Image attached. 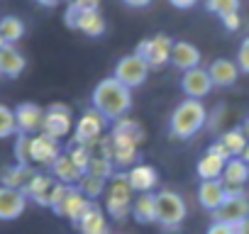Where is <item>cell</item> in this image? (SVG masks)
Here are the masks:
<instances>
[{
  "mask_svg": "<svg viewBox=\"0 0 249 234\" xmlns=\"http://www.w3.org/2000/svg\"><path fill=\"white\" fill-rule=\"evenodd\" d=\"M249 181V166L237 156V159H230L225 164V171H222V183L227 188H244V183Z\"/></svg>",
  "mask_w": 249,
  "mask_h": 234,
  "instance_id": "obj_27",
  "label": "cell"
},
{
  "mask_svg": "<svg viewBox=\"0 0 249 234\" xmlns=\"http://www.w3.org/2000/svg\"><path fill=\"white\" fill-rule=\"evenodd\" d=\"M71 127H73V115H71V107L66 102H52L44 110V125H42L44 134H49L59 142L71 132Z\"/></svg>",
  "mask_w": 249,
  "mask_h": 234,
  "instance_id": "obj_9",
  "label": "cell"
},
{
  "mask_svg": "<svg viewBox=\"0 0 249 234\" xmlns=\"http://www.w3.org/2000/svg\"><path fill=\"white\" fill-rule=\"evenodd\" d=\"M239 73H249V37H244L237 47V59H234Z\"/></svg>",
  "mask_w": 249,
  "mask_h": 234,
  "instance_id": "obj_37",
  "label": "cell"
},
{
  "mask_svg": "<svg viewBox=\"0 0 249 234\" xmlns=\"http://www.w3.org/2000/svg\"><path fill=\"white\" fill-rule=\"evenodd\" d=\"M227 200V185L222 181H200L198 185V202L208 212H217L222 202Z\"/></svg>",
  "mask_w": 249,
  "mask_h": 234,
  "instance_id": "obj_18",
  "label": "cell"
},
{
  "mask_svg": "<svg viewBox=\"0 0 249 234\" xmlns=\"http://www.w3.org/2000/svg\"><path fill=\"white\" fill-rule=\"evenodd\" d=\"M249 217V198L242 193V195H230L227 193V200L222 202V207L215 212V219L217 222H227V224H239Z\"/></svg>",
  "mask_w": 249,
  "mask_h": 234,
  "instance_id": "obj_17",
  "label": "cell"
},
{
  "mask_svg": "<svg viewBox=\"0 0 249 234\" xmlns=\"http://www.w3.org/2000/svg\"><path fill=\"white\" fill-rule=\"evenodd\" d=\"M208 125V107L200 100H183L174 107L171 120H169V132L174 139H191L196 137L203 127Z\"/></svg>",
  "mask_w": 249,
  "mask_h": 234,
  "instance_id": "obj_2",
  "label": "cell"
},
{
  "mask_svg": "<svg viewBox=\"0 0 249 234\" xmlns=\"http://www.w3.org/2000/svg\"><path fill=\"white\" fill-rule=\"evenodd\" d=\"M86 173H88V176H95V178H103V181H110V178L115 176V164H112L110 159H105V156H95V154H93V159H90Z\"/></svg>",
  "mask_w": 249,
  "mask_h": 234,
  "instance_id": "obj_32",
  "label": "cell"
},
{
  "mask_svg": "<svg viewBox=\"0 0 249 234\" xmlns=\"http://www.w3.org/2000/svg\"><path fill=\"white\" fill-rule=\"evenodd\" d=\"M124 8H132V10H142V8H149L152 0H122Z\"/></svg>",
  "mask_w": 249,
  "mask_h": 234,
  "instance_id": "obj_44",
  "label": "cell"
},
{
  "mask_svg": "<svg viewBox=\"0 0 249 234\" xmlns=\"http://www.w3.org/2000/svg\"><path fill=\"white\" fill-rule=\"evenodd\" d=\"M132 217L140 224H157V193H142L132 202Z\"/></svg>",
  "mask_w": 249,
  "mask_h": 234,
  "instance_id": "obj_26",
  "label": "cell"
},
{
  "mask_svg": "<svg viewBox=\"0 0 249 234\" xmlns=\"http://www.w3.org/2000/svg\"><path fill=\"white\" fill-rule=\"evenodd\" d=\"M205 234H237V229H234V224H227V222H213L210 227H208V232Z\"/></svg>",
  "mask_w": 249,
  "mask_h": 234,
  "instance_id": "obj_40",
  "label": "cell"
},
{
  "mask_svg": "<svg viewBox=\"0 0 249 234\" xmlns=\"http://www.w3.org/2000/svg\"><path fill=\"white\" fill-rule=\"evenodd\" d=\"M164 234H183L181 229H164Z\"/></svg>",
  "mask_w": 249,
  "mask_h": 234,
  "instance_id": "obj_49",
  "label": "cell"
},
{
  "mask_svg": "<svg viewBox=\"0 0 249 234\" xmlns=\"http://www.w3.org/2000/svg\"><path fill=\"white\" fill-rule=\"evenodd\" d=\"M117 234H122V232H117Z\"/></svg>",
  "mask_w": 249,
  "mask_h": 234,
  "instance_id": "obj_51",
  "label": "cell"
},
{
  "mask_svg": "<svg viewBox=\"0 0 249 234\" xmlns=\"http://www.w3.org/2000/svg\"><path fill=\"white\" fill-rule=\"evenodd\" d=\"M186 215H188V205L181 193L169 188L157 193V224L161 229H178Z\"/></svg>",
  "mask_w": 249,
  "mask_h": 234,
  "instance_id": "obj_5",
  "label": "cell"
},
{
  "mask_svg": "<svg viewBox=\"0 0 249 234\" xmlns=\"http://www.w3.org/2000/svg\"><path fill=\"white\" fill-rule=\"evenodd\" d=\"M27 202L30 200L22 190L0 185V219L3 222H13V219L22 217V212L27 210Z\"/></svg>",
  "mask_w": 249,
  "mask_h": 234,
  "instance_id": "obj_16",
  "label": "cell"
},
{
  "mask_svg": "<svg viewBox=\"0 0 249 234\" xmlns=\"http://www.w3.org/2000/svg\"><path fill=\"white\" fill-rule=\"evenodd\" d=\"M90 107L98 110L107 122H117L122 117H127V112L132 110V90L124 88L120 81L103 78L90 95Z\"/></svg>",
  "mask_w": 249,
  "mask_h": 234,
  "instance_id": "obj_1",
  "label": "cell"
},
{
  "mask_svg": "<svg viewBox=\"0 0 249 234\" xmlns=\"http://www.w3.org/2000/svg\"><path fill=\"white\" fill-rule=\"evenodd\" d=\"M107 120L93 107L83 110V115L78 117V122L73 127V144H81V147H88L93 149L103 137H105V130H107Z\"/></svg>",
  "mask_w": 249,
  "mask_h": 234,
  "instance_id": "obj_6",
  "label": "cell"
},
{
  "mask_svg": "<svg viewBox=\"0 0 249 234\" xmlns=\"http://www.w3.org/2000/svg\"><path fill=\"white\" fill-rule=\"evenodd\" d=\"M27 66V59L22 56V51L15 44H5L0 49V76L3 78H18L22 76Z\"/></svg>",
  "mask_w": 249,
  "mask_h": 234,
  "instance_id": "obj_22",
  "label": "cell"
},
{
  "mask_svg": "<svg viewBox=\"0 0 249 234\" xmlns=\"http://www.w3.org/2000/svg\"><path fill=\"white\" fill-rule=\"evenodd\" d=\"M0 34H3L5 44H18L25 37V22L15 15H5L0 20Z\"/></svg>",
  "mask_w": 249,
  "mask_h": 234,
  "instance_id": "obj_30",
  "label": "cell"
},
{
  "mask_svg": "<svg viewBox=\"0 0 249 234\" xmlns=\"http://www.w3.org/2000/svg\"><path fill=\"white\" fill-rule=\"evenodd\" d=\"M208 73H210L213 88H230L239 78V68L232 59H213L208 66Z\"/></svg>",
  "mask_w": 249,
  "mask_h": 234,
  "instance_id": "obj_19",
  "label": "cell"
},
{
  "mask_svg": "<svg viewBox=\"0 0 249 234\" xmlns=\"http://www.w3.org/2000/svg\"><path fill=\"white\" fill-rule=\"evenodd\" d=\"M15 164L30 166V137L27 134H15Z\"/></svg>",
  "mask_w": 249,
  "mask_h": 234,
  "instance_id": "obj_36",
  "label": "cell"
},
{
  "mask_svg": "<svg viewBox=\"0 0 249 234\" xmlns=\"http://www.w3.org/2000/svg\"><path fill=\"white\" fill-rule=\"evenodd\" d=\"M90 205H93V202H90L78 188H73V185H61V183H56V188H54V193H52V202H49V207L54 210V215L66 217V219L73 222V224L81 222V217L90 210Z\"/></svg>",
  "mask_w": 249,
  "mask_h": 234,
  "instance_id": "obj_3",
  "label": "cell"
},
{
  "mask_svg": "<svg viewBox=\"0 0 249 234\" xmlns=\"http://www.w3.org/2000/svg\"><path fill=\"white\" fill-rule=\"evenodd\" d=\"M205 10L217 17H225V15L239 13V0H205Z\"/></svg>",
  "mask_w": 249,
  "mask_h": 234,
  "instance_id": "obj_34",
  "label": "cell"
},
{
  "mask_svg": "<svg viewBox=\"0 0 249 234\" xmlns=\"http://www.w3.org/2000/svg\"><path fill=\"white\" fill-rule=\"evenodd\" d=\"M225 164H227L225 159H220V156L205 151V156H203V159L198 161V166H196V173H198L200 181H222Z\"/></svg>",
  "mask_w": 249,
  "mask_h": 234,
  "instance_id": "obj_28",
  "label": "cell"
},
{
  "mask_svg": "<svg viewBox=\"0 0 249 234\" xmlns=\"http://www.w3.org/2000/svg\"><path fill=\"white\" fill-rule=\"evenodd\" d=\"M110 139H112V164H115V168H132L137 156H140V142L124 137V134H117V132H110Z\"/></svg>",
  "mask_w": 249,
  "mask_h": 234,
  "instance_id": "obj_13",
  "label": "cell"
},
{
  "mask_svg": "<svg viewBox=\"0 0 249 234\" xmlns=\"http://www.w3.org/2000/svg\"><path fill=\"white\" fill-rule=\"evenodd\" d=\"M103 0H69V5H73L78 13H90V10H100Z\"/></svg>",
  "mask_w": 249,
  "mask_h": 234,
  "instance_id": "obj_39",
  "label": "cell"
},
{
  "mask_svg": "<svg viewBox=\"0 0 249 234\" xmlns=\"http://www.w3.org/2000/svg\"><path fill=\"white\" fill-rule=\"evenodd\" d=\"M78 232H81V234H112V232H110V219H107L105 210L93 202L90 210L81 217Z\"/></svg>",
  "mask_w": 249,
  "mask_h": 234,
  "instance_id": "obj_24",
  "label": "cell"
},
{
  "mask_svg": "<svg viewBox=\"0 0 249 234\" xmlns=\"http://www.w3.org/2000/svg\"><path fill=\"white\" fill-rule=\"evenodd\" d=\"M54 188H56L54 176H52V173H42V171H37V173L30 178V183L25 185L22 193H25L27 200H32L35 205H39V207H49Z\"/></svg>",
  "mask_w": 249,
  "mask_h": 234,
  "instance_id": "obj_15",
  "label": "cell"
},
{
  "mask_svg": "<svg viewBox=\"0 0 249 234\" xmlns=\"http://www.w3.org/2000/svg\"><path fill=\"white\" fill-rule=\"evenodd\" d=\"M49 173L54 176L56 183H61V185H73V188H76V185L81 183V178L86 176V173L71 161L69 154H61V156L49 166Z\"/></svg>",
  "mask_w": 249,
  "mask_h": 234,
  "instance_id": "obj_21",
  "label": "cell"
},
{
  "mask_svg": "<svg viewBox=\"0 0 249 234\" xmlns=\"http://www.w3.org/2000/svg\"><path fill=\"white\" fill-rule=\"evenodd\" d=\"M220 20H222V27H225L227 32H237V30L242 27V17H239V13L225 15V17H220Z\"/></svg>",
  "mask_w": 249,
  "mask_h": 234,
  "instance_id": "obj_41",
  "label": "cell"
},
{
  "mask_svg": "<svg viewBox=\"0 0 249 234\" xmlns=\"http://www.w3.org/2000/svg\"><path fill=\"white\" fill-rule=\"evenodd\" d=\"M35 173H37V171H35L32 166H25V164L3 166V168H0V185L15 188V190H25V185L30 183V178H32Z\"/></svg>",
  "mask_w": 249,
  "mask_h": 234,
  "instance_id": "obj_23",
  "label": "cell"
},
{
  "mask_svg": "<svg viewBox=\"0 0 249 234\" xmlns=\"http://www.w3.org/2000/svg\"><path fill=\"white\" fill-rule=\"evenodd\" d=\"M234 229H237V234H249V217H247L244 222H239Z\"/></svg>",
  "mask_w": 249,
  "mask_h": 234,
  "instance_id": "obj_46",
  "label": "cell"
},
{
  "mask_svg": "<svg viewBox=\"0 0 249 234\" xmlns=\"http://www.w3.org/2000/svg\"><path fill=\"white\" fill-rule=\"evenodd\" d=\"M5 47V39H3V34H0V49H3Z\"/></svg>",
  "mask_w": 249,
  "mask_h": 234,
  "instance_id": "obj_50",
  "label": "cell"
},
{
  "mask_svg": "<svg viewBox=\"0 0 249 234\" xmlns=\"http://www.w3.org/2000/svg\"><path fill=\"white\" fill-rule=\"evenodd\" d=\"M239 159H242V161H244V164L249 166V144H247V149L242 151V156H239Z\"/></svg>",
  "mask_w": 249,
  "mask_h": 234,
  "instance_id": "obj_48",
  "label": "cell"
},
{
  "mask_svg": "<svg viewBox=\"0 0 249 234\" xmlns=\"http://www.w3.org/2000/svg\"><path fill=\"white\" fill-rule=\"evenodd\" d=\"M222 120H225V105H217L210 115H208V130H213V132H217L220 130V125H222Z\"/></svg>",
  "mask_w": 249,
  "mask_h": 234,
  "instance_id": "obj_38",
  "label": "cell"
},
{
  "mask_svg": "<svg viewBox=\"0 0 249 234\" xmlns=\"http://www.w3.org/2000/svg\"><path fill=\"white\" fill-rule=\"evenodd\" d=\"M15 122H18V134L27 137L39 134L44 125V107H39L37 102H20L15 107Z\"/></svg>",
  "mask_w": 249,
  "mask_h": 234,
  "instance_id": "obj_11",
  "label": "cell"
},
{
  "mask_svg": "<svg viewBox=\"0 0 249 234\" xmlns=\"http://www.w3.org/2000/svg\"><path fill=\"white\" fill-rule=\"evenodd\" d=\"M149 71H152V68L144 64V59H142V56H137V54H127V56H122V59L115 64L112 78H115V81H120L124 88L135 90V88H140V85L147 81Z\"/></svg>",
  "mask_w": 249,
  "mask_h": 234,
  "instance_id": "obj_8",
  "label": "cell"
},
{
  "mask_svg": "<svg viewBox=\"0 0 249 234\" xmlns=\"http://www.w3.org/2000/svg\"><path fill=\"white\" fill-rule=\"evenodd\" d=\"M76 188H78V190H81L90 202H95L98 198H103V195H105V190H107V181H103V178H95V176H88V173H86Z\"/></svg>",
  "mask_w": 249,
  "mask_h": 234,
  "instance_id": "obj_31",
  "label": "cell"
},
{
  "mask_svg": "<svg viewBox=\"0 0 249 234\" xmlns=\"http://www.w3.org/2000/svg\"><path fill=\"white\" fill-rule=\"evenodd\" d=\"M200 49L191 42H174V49H171V66L178 68V71H191V68H198L200 66Z\"/></svg>",
  "mask_w": 249,
  "mask_h": 234,
  "instance_id": "obj_20",
  "label": "cell"
},
{
  "mask_svg": "<svg viewBox=\"0 0 249 234\" xmlns=\"http://www.w3.org/2000/svg\"><path fill=\"white\" fill-rule=\"evenodd\" d=\"M181 90L188 100H203L210 90H213V81H210V73L208 68L198 66V68H191L181 76Z\"/></svg>",
  "mask_w": 249,
  "mask_h": 234,
  "instance_id": "obj_12",
  "label": "cell"
},
{
  "mask_svg": "<svg viewBox=\"0 0 249 234\" xmlns=\"http://www.w3.org/2000/svg\"><path fill=\"white\" fill-rule=\"evenodd\" d=\"M171 49H174V39L169 34H154L142 39L135 54L142 56L149 68H164L171 61Z\"/></svg>",
  "mask_w": 249,
  "mask_h": 234,
  "instance_id": "obj_7",
  "label": "cell"
},
{
  "mask_svg": "<svg viewBox=\"0 0 249 234\" xmlns=\"http://www.w3.org/2000/svg\"><path fill=\"white\" fill-rule=\"evenodd\" d=\"M169 5H174L176 10H191L198 5V0H169Z\"/></svg>",
  "mask_w": 249,
  "mask_h": 234,
  "instance_id": "obj_43",
  "label": "cell"
},
{
  "mask_svg": "<svg viewBox=\"0 0 249 234\" xmlns=\"http://www.w3.org/2000/svg\"><path fill=\"white\" fill-rule=\"evenodd\" d=\"M208 154H215V156H220V159L230 161V154H227V149L220 144V139H217V142H213V144L208 147Z\"/></svg>",
  "mask_w": 249,
  "mask_h": 234,
  "instance_id": "obj_42",
  "label": "cell"
},
{
  "mask_svg": "<svg viewBox=\"0 0 249 234\" xmlns=\"http://www.w3.org/2000/svg\"><path fill=\"white\" fill-rule=\"evenodd\" d=\"M132 188L127 183L124 173H115L107 181V190H105V215L112 217L115 222H124L132 215Z\"/></svg>",
  "mask_w": 249,
  "mask_h": 234,
  "instance_id": "obj_4",
  "label": "cell"
},
{
  "mask_svg": "<svg viewBox=\"0 0 249 234\" xmlns=\"http://www.w3.org/2000/svg\"><path fill=\"white\" fill-rule=\"evenodd\" d=\"M220 144L227 149L230 159H237V156H242V151L247 149L249 142H247V137L242 134L239 127H232V130H227V132L220 134Z\"/></svg>",
  "mask_w": 249,
  "mask_h": 234,
  "instance_id": "obj_29",
  "label": "cell"
},
{
  "mask_svg": "<svg viewBox=\"0 0 249 234\" xmlns=\"http://www.w3.org/2000/svg\"><path fill=\"white\" fill-rule=\"evenodd\" d=\"M61 147L54 137L39 132L35 137H30V164H37V166H52L59 156H61Z\"/></svg>",
  "mask_w": 249,
  "mask_h": 234,
  "instance_id": "obj_10",
  "label": "cell"
},
{
  "mask_svg": "<svg viewBox=\"0 0 249 234\" xmlns=\"http://www.w3.org/2000/svg\"><path fill=\"white\" fill-rule=\"evenodd\" d=\"M18 134V122H15V110L0 102V139Z\"/></svg>",
  "mask_w": 249,
  "mask_h": 234,
  "instance_id": "obj_33",
  "label": "cell"
},
{
  "mask_svg": "<svg viewBox=\"0 0 249 234\" xmlns=\"http://www.w3.org/2000/svg\"><path fill=\"white\" fill-rule=\"evenodd\" d=\"M69 156H71V161L86 173L88 171V164H90V159H93V151L88 149V147H81V144H71L69 147V151H66Z\"/></svg>",
  "mask_w": 249,
  "mask_h": 234,
  "instance_id": "obj_35",
  "label": "cell"
},
{
  "mask_svg": "<svg viewBox=\"0 0 249 234\" xmlns=\"http://www.w3.org/2000/svg\"><path fill=\"white\" fill-rule=\"evenodd\" d=\"M127 176V183L132 188V193L142 195V193H154L159 185V171L149 164H135L132 168L124 171Z\"/></svg>",
  "mask_w": 249,
  "mask_h": 234,
  "instance_id": "obj_14",
  "label": "cell"
},
{
  "mask_svg": "<svg viewBox=\"0 0 249 234\" xmlns=\"http://www.w3.org/2000/svg\"><path fill=\"white\" fill-rule=\"evenodd\" d=\"M37 5H42V8H56V5H61L64 0H35Z\"/></svg>",
  "mask_w": 249,
  "mask_h": 234,
  "instance_id": "obj_45",
  "label": "cell"
},
{
  "mask_svg": "<svg viewBox=\"0 0 249 234\" xmlns=\"http://www.w3.org/2000/svg\"><path fill=\"white\" fill-rule=\"evenodd\" d=\"M76 30H78V32H83L86 37L98 39V37H103V34H105L107 22H105V17H103V13H100V10L78 13V17H76Z\"/></svg>",
  "mask_w": 249,
  "mask_h": 234,
  "instance_id": "obj_25",
  "label": "cell"
},
{
  "mask_svg": "<svg viewBox=\"0 0 249 234\" xmlns=\"http://www.w3.org/2000/svg\"><path fill=\"white\" fill-rule=\"evenodd\" d=\"M239 130H242V134H244V137H247V142H249V117H247V120H242Z\"/></svg>",
  "mask_w": 249,
  "mask_h": 234,
  "instance_id": "obj_47",
  "label": "cell"
}]
</instances>
